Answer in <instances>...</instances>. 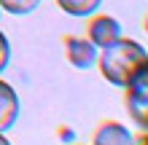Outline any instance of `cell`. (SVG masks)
I'll return each mask as SVG.
<instances>
[{
	"label": "cell",
	"instance_id": "obj_4",
	"mask_svg": "<svg viewBox=\"0 0 148 145\" xmlns=\"http://www.w3.org/2000/svg\"><path fill=\"white\" fill-rule=\"evenodd\" d=\"M121 38V24L113 19V16L102 14V16H94V19L89 22V40L94 46H110L113 40Z\"/></svg>",
	"mask_w": 148,
	"mask_h": 145
},
{
	"label": "cell",
	"instance_id": "obj_7",
	"mask_svg": "<svg viewBox=\"0 0 148 145\" xmlns=\"http://www.w3.org/2000/svg\"><path fill=\"white\" fill-rule=\"evenodd\" d=\"M57 5L70 16H86L100 5V0H57Z\"/></svg>",
	"mask_w": 148,
	"mask_h": 145
},
{
	"label": "cell",
	"instance_id": "obj_5",
	"mask_svg": "<svg viewBox=\"0 0 148 145\" xmlns=\"http://www.w3.org/2000/svg\"><path fill=\"white\" fill-rule=\"evenodd\" d=\"M16 116H19V97L5 81H0V132L14 126Z\"/></svg>",
	"mask_w": 148,
	"mask_h": 145
},
{
	"label": "cell",
	"instance_id": "obj_6",
	"mask_svg": "<svg viewBox=\"0 0 148 145\" xmlns=\"http://www.w3.org/2000/svg\"><path fill=\"white\" fill-rule=\"evenodd\" d=\"M94 142H97V145H127V142H132V134H129L121 124L108 121V124H102L97 129Z\"/></svg>",
	"mask_w": 148,
	"mask_h": 145
},
{
	"label": "cell",
	"instance_id": "obj_8",
	"mask_svg": "<svg viewBox=\"0 0 148 145\" xmlns=\"http://www.w3.org/2000/svg\"><path fill=\"white\" fill-rule=\"evenodd\" d=\"M40 0H0V8H5L8 14H30L35 11Z\"/></svg>",
	"mask_w": 148,
	"mask_h": 145
},
{
	"label": "cell",
	"instance_id": "obj_10",
	"mask_svg": "<svg viewBox=\"0 0 148 145\" xmlns=\"http://www.w3.org/2000/svg\"><path fill=\"white\" fill-rule=\"evenodd\" d=\"M0 142H5V137H3V132H0Z\"/></svg>",
	"mask_w": 148,
	"mask_h": 145
},
{
	"label": "cell",
	"instance_id": "obj_9",
	"mask_svg": "<svg viewBox=\"0 0 148 145\" xmlns=\"http://www.w3.org/2000/svg\"><path fill=\"white\" fill-rule=\"evenodd\" d=\"M8 59H11V46H8V38L3 35V32H0V73L5 70Z\"/></svg>",
	"mask_w": 148,
	"mask_h": 145
},
{
	"label": "cell",
	"instance_id": "obj_2",
	"mask_svg": "<svg viewBox=\"0 0 148 145\" xmlns=\"http://www.w3.org/2000/svg\"><path fill=\"white\" fill-rule=\"evenodd\" d=\"M127 110L137 126H148V67H143L127 83Z\"/></svg>",
	"mask_w": 148,
	"mask_h": 145
},
{
	"label": "cell",
	"instance_id": "obj_1",
	"mask_svg": "<svg viewBox=\"0 0 148 145\" xmlns=\"http://www.w3.org/2000/svg\"><path fill=\"white\" fill-rule=\"evenodd\" d=\"M97 65H100V73L108 83L127 86L143 67H148V54L137 40L119 38L110 46L102 48V54L97 57Z\"/></svg>",
	"mask_w": 148,
	"mask_h": 145
},
{
	"label": "cell",
	"instance_id": "obj_3",
	"mask_svg": "<svg viewBox=\"0 0 148 145\" xmlns=\"http://www.w3.org/2000/svg\"><path fill=\"white\" fill-rule=\"evenodd\" d=\"M65 51H67V62L78 70H89V67L97 62V46L92 40L84 38H65Z\"/></svg>",
	"mask_w": 148,
	"mask_h": 145
}]
</instances>
